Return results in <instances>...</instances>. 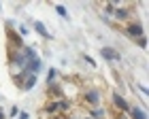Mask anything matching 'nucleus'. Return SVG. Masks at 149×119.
I'll list each match as a JSON object with an SVG mask.
<instances>
[{
    "instance_id": "a211bd4d",
    "label": "nucleus",
    "mask_w": 149,
    "mask_h": 119,
    "mask_svg": "<svg viewBox=\"0 0 149 119\" xmlns=\"http://www.w3.org/2000/svg\"><path fill=\"white\" fill-rule=\"evenodd\" d=\"M15 115H19V109L13 107V109H11V117H15Z\"/></svg>"
},
{
    "instance_id": "9b49d317",
    "label": "nucleus",
    "mask_w": 149,
    "mask_h": 119,
    "mask_svg": "<svg viewBox=\"0 0 149 119\" xmlns=\"http://www.w3.org/2000/svg\"><path fill=\"white\" fill-rule=\"evenodd\" d=\"M13 81H15L17 87H22L24 81H26V72L24 70H19V72H13Z\"/></svg>"
},
{
    "instance_id": "7ed1b4c3",
    "label": "nucleus",
    "mask_w": 149,
    "mask_h": 119,
    "mask_svg": "<svg viewBox=\"0 0 149 119\" xmlns=\"http://www.w3.org/2000/svg\"><path fill=\"white\" fill-rule=\"evenodd\" d=\"M47 98H49V100H60V98H64V87L60 83H47Z\"/></svg>"
},
{
    "instance_id": "0eeeda50",
    "label": "nucleus",
    "mask_w": 149,
    "mask_h": 119,
    "mask_svg": "<svg viewBox=\"0 0 149 119\" xmlns=\"http://www.w3.org/2000/svg\"><path fill=\"white\" fill-rule=\"evenodd\" d=\"M128 113H130V119H147L145 111L139 109V107H130V109H128Z\"/></svg>"
},
{
    "instance_id": "1a4fd4ad",
    "label": "nucleus",
    "mask_w": 149,
    "mask_h": 119,
    "mask_svg": "<svg viewBox=\"0 0 149 119\" xmlns=\"http://www.w3.org/2000/svg\"><path fill=\"white\" fill-rule=\"evenodd\" d=\"M36 85V75H26V81L22 85V89H32Z\"/></svg>"
},
{
    "instance_id": "2eb2a0df",
    "label": "nucleus",
    "mask_w": 149,
    "mask_h": 119,
    "mask_svg": "<svg viewBox=\"0 0 149 119\" xmlns=\"http://www.w3.org/2000/svg\"><path fill=\"white\" fill-rule=\"evenodd\" d=\"M53 79H56V70H49V75H47V83H53Z\"/></svg>"
},
{
    "instance_id": "f3484780",
    "label": "nucleus",
    "mask_w": 149,
    "mask_h": 119,
    "mask_svg": "<svg viewBox=\"0 0 149 119\" xmlns=\"http://www.w3.org/2000/svg\"><path fill=\"white\" fill-rule=\"evenodd\" d=\"M115 119H130L126 113H115Z\"/></svg>"
},
{
    "instance_id": "6e6552de",
    "label": "nucleus",
    "mask_w": 149,
    "mask_h": 119,
    "mask_svg": "<svg viewBox=\"0 0 149 119\" xmlns=\"http://www.w3.org/2000/svg\"><path fill=\"white\" fill-rule=\"evenodd\" d=\"M58 109H60V113H68V111L72 109V104H70L68 98H60L58 100Z\"/></svg>"
},
{
    "instance_id": "aec40b11",
    "label": "nucleus",
    "mask_w": 149,
    "mask_h": 119,
    "mask_svg": "<svg viewBox=\"0 0 149 119\" xmlns=\"http://www.w3.org/2000/svg\"><path fill=\"white\" fill-rule=\"evenodd\" d=\"M0 119H6V117H4V113H2V111H0Z\"/></svg>"
},
{
    "instance_id": "f03ea898",
    "label": "nucleus",
    "mask_w": 149,
    "mask_h": 119,
    "mask_svg": "<svg viewBox=\"0 0 149 119\" xmlns=\"http://www.w3.org/2000/svg\"><path fill=\"white\" fill-rule=\"evenodd\" d=\"M124 32H126V34L130 36V38H134V41H136V38H141V36H145L141 21H128V26L124 28Z\"/></svg>"
},
{
    "instance_id": "4be33fe9",
    "label": "nucleus",
    "mask_w": 149,
    "mask_h": 119,
    "mask_svg": "<svg viewBox=\"0 0 149 119\" xmlns=\"http://www.w3.org/2000/svg\"><path fill=\"white\" fill-rule=\"evenodd\" d=\"M66 119H77V117H66Z\"/></svg>"
},
{
    "instance_id": "423d86ee",
    "label": "nucleus",
    "mask_w": 149,
    "mask_h": 119,
    "mask_svg": "<svg viewBox=\"0 0 149 119\" xmlns=\"http://www.w3.org/2000/svg\"><path fill=\"white\" fill-rule=\"evenodd\" d=\"M100 55H102L104 59H109V62H119V53L113 47H102L100 49Z\"/></svg>"
},
{
    "instance_id": "39448f33",
    "label": "nucleus",
    "mask_w": 149,
    "mask_h": 119,
    "mask_svg": "<svg viewBox=\"0 0 149 119\" xmlns=\"http://www.w3.org/2000/svg\"><path fill=\"white\" fill-rule=\"evenodd\" d=\"M111 17H115L117 21H128V19L132 17V11L130 9H121V6H115L113 13H111Z\"/></svg>"
},
{
    "instance_id": "9d476101",
    "label": "nucleus",
    "mask_w": 149,
    "mask_h": 119,
    "mask_svg": "<svg viewBox=\"0 0 149 119\" xmlns=\"http://www.w3.org/2000/svg\"><path fill=\"white\" fill-rule=\"evenodd\" d=\"M90 119H104V109L102 107H94L90 111Z\"/></svg>"
},
{
    "instance_id": "ddd939ff",
    "label": "nucleus",
    "mask_w": 149,
    "mask_h": 119,
    "mask_svg": "<svg viewBox=\"0 0 149 119\" xmlns=\"http://www.w3.org/2000/svg\"><path fill=\"white\" fill-rule=\"evenodd\" d=\"M56 11H58V15H62V17H68V11H66V6L58 4V6H56Z\"/></svg>"
},
{
    "instance_id": "5701e85b",
    "label": "nucleus",
    "mask_w": 149,
    "mask_h": 119,
    "mask_svg": "<svg viewBox=\"0 0 149 119\" xmlns=\"http://www.w3.org/2000/svg\"><path fill=\"white\" fill-rule=\"evenodd\" d=\"M85 119H90V117H85Z\"/></svg>"
},
{
    "instance_id": "6ab92c4d",
    "label": "nucleus",
    "mask_w": 149,
    "mask_h": 119,
    "mask_svg": "<svg viewBox=\"0 0 149 119\" xmlns=\"http://www.w3.org/2000/svg\"><path fill=\"white\" fill-rule=\"evenodd\" d=\"M19 119H28V113H19Z\"/></svg>"
},
{
    "instance_id": "20e7f679",
    "label": "nucleus",
    "mask_w": 149,
    "mask_h": 119,
    "mask_svg": "<svg viewBox=\"0 0 149 119\" xmlns=\"http://www.w3.org/2000/svg\"><path fill=\"white\" fill-rule=\"evenodd\" d=\"M113 109L117 111V113H128V109H130V104H128L124 98L119 94H113Z\"/></svg>"
},
{
    "instance_id": "f8f14e48",
    "label": "nucleus",
    "mask_w": 149,
    "mask_h": 119,
    "mask_svg": "<svg viewBox=\"0 0 149 119\" xmlns=\"http://www.w3.org/2000/svg\"><path fill=\"white\" fill-rule=\"evenodd\" d=\"M34 30H36V32H38V34L43 36V38H51V34L47 32V28H45V26L40 24V21H34Z\"/></svg>"
},
{
    "instance_id": "dca6fc26",
    "label": "nucleus",
    "mask_w": 149,
    "mask_h": 119,
    "mask_svg": "<svg viewBox=\"0 0 149 119\" xmlns=\"http://www.w3.org/2000/svg\"><path fill=\"white\" fill-rule=\"evenodd\" d=\"M28 34V28H26V26H19V36H26Z\"/></svg>"
},
{
    "instance_id": "f257e3e1",
    "label": "nucleus",
    "mask_w": 149,
    "mask_h": 119,
    "mask_svg": "<svg viewBox=\"0 0 149 119\" xmlns=\"http://www.w3.org/2000/svg\"><path fill=\"white\" fill-rule=\"evenodd\" d=\"M83 102H85L90 109L100 107V102H102V96H100V91H98L96 87H90V89L83 91Z\"/></svg>"
},
{
    "instance_id": "4468645a",
    "label": "nucleus",
    "mask_w": 149,
    "mask_h": 119,
    "mask_svg": "<svg viewBox=\"0 0 149 119\" xmlns=\"http://www.w3.org/2000/svg\"><path fill=\"white\" fill-rule=\"evenodd\" d=\"M136 45H139V47H147V38H145V36L136 38Z\"/></svg>"
},
{
    "instance_id": "412c9836",
    "label": "nucleus",
    "mask_w": 149,
    "mask_h": 119,
    "mask_svg": "<svg viewBox=\"0 0 149 119\" xmlns=\"http://www.w3.org/2000/svg\"><path fill=\"white\" fill-rule=\"evenodd\" d=\"M51 119H62V117H60V115H58V117H51Z\"/></svg>"
}]
</instances>
